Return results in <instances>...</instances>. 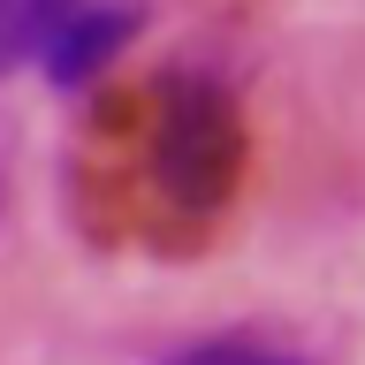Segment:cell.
Here are the masks:
<instances>
[{
  "label": "cell",
  "mask_w": 365,
  "mask_h": 365,
  "mask_svg": "<svg viewBox=\"0 0 365 365\" xmlns=\"http://www.w3.org/2000/svg\"><path fill=\"white\" fill-rule=\"evenodd\" d=\"M145 190L175 221H213L244 182V114L213 76H160L145 114Z\"/></svg>",
  "instance_id": "1"
},
{
  "label": "cell",
  "mask_w": 365,
  "mask_h": 365,
  "mask_svg": "<svg viewBox=\"0 0 365 365\" xmlns=\"http://www.w3.org/2000/svg\"><path fill=\"white\" fill-rule=\"evenodd\" d=\"M137 16L130 8H114V0H68L61 16L46 23V38H38V61L53 84H91L99 68L130 46Z\"/></svg>",
  "instance_id": "2"
},
{
  "label": "cell",
  "mask_w": 365,
  "mask_h": 365,
  "mask_svg": "<svg viewBox=\"0 0 365 365\" xmlns=\"http://www.w3.org/2000/svg\"><path fill=\"white\" fill-rule=\"evenodd\" d=\"M160 365H304L297 350H274V342H244V335H221V342H190Z\"/></svg>",
  "instance_id": "3"
},
{
  "label": "cell",
  "mask_w": 365,
  "mask_h": 365,
  "mask_svg": "<svg viewBox=\"0 0 365 365\" xmlns=\"http://www.w3.org/2000/svg\"><path fill=\"white\" fill-rule=\"evenodd\" d=\"M68 0H0V61H16L23 46L46 38V23L61 16Z\"/></svg>",
  "instance_id": "4"
},
{
  "label": "cell",
  "mask_w": 365,
  "mask_h": 365,
  "mask_svg": "<svg viewBox=\"0 0 365 365\" xmlns=\"http://www.w3.org/2000/svg\"><path fill=\"white\" fill-rule=\"evenodd\" d=\"M0 205H8V175H0Z\"/></svg>",
  "instance_id": "5"
}]
</instances>
